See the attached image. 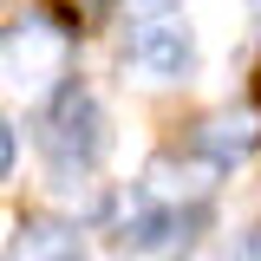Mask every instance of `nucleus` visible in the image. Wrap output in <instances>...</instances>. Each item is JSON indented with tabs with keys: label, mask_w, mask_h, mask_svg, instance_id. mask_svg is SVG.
Segmentation results:
<instances>
[{
	"label": "nucleus",
	"mask_w": 261,
	"mask_h": 261,
	"mask_svg": "<svg viewBox=\"0 0 261 261\" xmlns=\"http://www.w3.org/2000/svg\"><path fill=\"white\" fill-rule=\"evenodd\" d=\"M46 157L59 163L65 176L72 170H92L105 157V111H98L92 92H79V85L59 92V105L46 111Z\"/></svg>",
	"instance_id": "nucleus-1"
},
{
	"label": "nucleus",
	"mask_w": 261,
	"mask_h": 261,
	"mask_svg": "<svg viewBox=\"0 0 261 261\" xmlns=\"http://www.w3.org/2000/svg\"><path fill=\"white\" fill-rule=\"evenodd\" d=\"M255 118H202V124H196V157L202 163H216V170H228V163H242L248 157V150H255Z\"/></svg>",
	"instance_id": "nucleus-5"
},
{
	"label": "nucleus",
	"mask_w": 261,
	"mask_h": 261,
	"mask_svg": "<svg viewBox=\"0 0 261 261\" xmlns=\"http://www.w3.org/2000/svg\"><path fill=\"white\" fill-rule=\"evenodd\" d=\"M7 170H13V124L0 118V176H7Z\"/></svg>",
	"instance_id": "nucleus-7"
},
{
	"label": "nucleus",
	"mask_w": 261,
	"mask_h": 261,
	"mask_svg": "<svg viewBox=\"0 0 261 261\" xmlns=\"http://www.w3.org/2000/svg\"><path fill=\"white\" fill-rule=\"evenodd\" d=\"M137 13H170V0H130Z\"/></svg>",
	"instance_id": "nucleus-8"
},
{
	"label": "nucleus",
	"mask_w": 261,
	"mask_h": 261,
	"mask_svg": "<svg viewBox=\"0 0 261 261\" xmlns=\"http://www.w3.org/2000/svg\"><path fill=\"white\" fill-rule=\"evenodd\" d=\"M65 13H72V20H79V27H85V20H98V13H105V0H59Z\"/></svg>",
	"instance_id": "nucleus-6"
},
{
	"label": "nucleus",
	"mask_w": 261,
	"mask_h": 261,
	"mask_svg": "<svg viewBox=\"0 0 261 261\" xmlns=\"http://www.w3.org/2000/svg\"><path fill=\"white\" fill-rule=\"evenodd\" d=\"M130 53H137L144 72H157V79H183V72L196 65V39H190V27H183L176 13H144Z\"/></svg>",
	"instance_id": "nucleus-3"
},
{
	"label": "nucleus",
	"mask_w": 261,
	"mask_h": 261,
	"mask_svg": "<svg viewBox=\"0 0 261 261\" xmlns=\"http://www.w3.org/2000/svg\"><path fill=\"white\" fill-rule=\"evenodd\" d=\"M7 261H85V242H79V228L53 222V216H33V222H20Z\"/></svg>",
	"instance_id": "nucleus-4"
},
{
	"label": "nucleus",
	"mask_w": 261,
	"mask_h": 261,
	"mask_svg": "<svg viewBox=\"0 0 261 261\" xmlns=\"http://www.w3.org/2000/svg\"><path fill=\"white\" fill-rule=\"evenodd\" d=\"M65 53H72L65 27H53V20H20L0 39V65L20 92H46L53 79H65Z\"/></svg>",
	"instance_id": "nucleus-2"
}]
</instances>
